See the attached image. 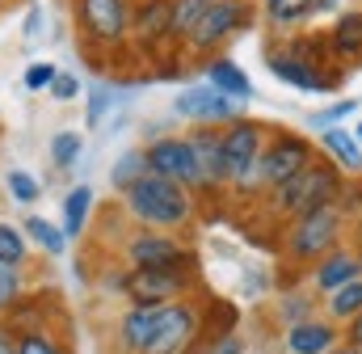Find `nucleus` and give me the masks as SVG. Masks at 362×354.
<instances>
[{
    "label": "nucleus",
    "mask_w": 362,
    "mask_h": 354,
    "mask_svg": "<svg viewBox=\"0 0 362 354\" xmlns=\"http://www.w3.org/2000/svg\"><path fill=\"white\" fill-rule=\"evenodd\" d=\"M55 304H59L55 295H21V299L4 312L8 333L17 338V333H30V329H55V321H59V308H55Z\"/></svg>",
    "instance_id": "a211bd4d"
},
{
    "label": "nucleus",
    "mask_w": 362,
    "mask_h": 354,
    "mask_svg": "<svg viewBox=\"0 0 362 354\" xmlns=\"http://www.w3.org/2000/svg\"><path fill=\"white\" fill-rule=\"evenodd\" d=\"M38 25H42V8L34 4V8H30V17H25V38H34V30H38Z\"/></svg>",
    "instance_id": "a19ab883"
},
{
    "label": "nucleus",
    "mask_w": 362,
    "mask_h": 354,
    "mask_svg": "<svg viewBox=\"0 0 362 354\" xmlns=\"http://www.w3.org/2000/svg\"><path fill=\"white\" fill-rule=\"evenodd\" d=\"M30 241H25V232L17 228V224H4L0 219V262H8V266H21L25 270V262H30Z\"/></svg>",
    "instance_id": "c756f323"
},
{
    "label": "nucleus",
    "mask_w": 362,
    "mask_h": 354,
    "mask_svg": "<svg viewBox=\"0 0 362 354\" xmlns=\"http://www.w3.org/2000/svg\"><path fill=\"white\" fill-rule=\"evenodd\" d=\"M110 101H114V88L110 85H97L89 88V110H85V118H89V127H101V118L110 114Z\"/></svg>",
    "instance_id": "c9c22d12"
},
{
    "label": "nucleus",
    "mask_w": 362,
    "mask_h": 354,
    "mask_svg": "<svg viewBox=\"0 0 362 354\" xmlns=\"http://www.w3.org/2000/svg\"><path fill=\"white\" fill-rule=\"evenodd\" d=\"M341 342L346 338L329 316H312V321L286 329V354H333Z\"/></svg>",
    "instance_id": "f3484780"
},
{
    "label": "nucleus",
    "mask_w": 362,
    "mask_h": 354,
    "mask_svg": "<svg viewBox=\"0 0 362 354\" xmlns=\"http://www.w3.org/2000/svg\"><path fill=\"white\" fill-rule=\"evenodd\" d=\"M325 316H329L333 325H350L354 316H362V278L350 282V287H341V291H333V295L325 299Z\"/></svg>",
    "instance_id": "a878e982"
},
{
    "label": "nucleus",
    "mask_w": 362,
    "mask_h": 354,
    "mask_svg": "<svg viewBox=\"0 0 362 354\" xmlns=\"http://www.w3.org/2000/svg\"><path fill=\"white\" fill-rule=\"evenodd\" d=\"M122 262L131 270H189L198 274V253L177 232H135L122 241Z\"/></svg>",
    "instance_id": "423d86ee"
},
{
    "label": "nucleus",
    "mask_w": 362,
    "mask_h": 354,
    "mask_svg": "<svg viewBox=\"0 0 362 354\" xmlns=\"http://www.w3.org/2000/svg\"><path fill=\"white\" fill-rule=\"evenodd\" d=\"M21 232H25V241H30L34 249H42L47 258H59V253L68 249L64 228H59V224H51V219H42V215H30V219L21 224Z\"/></svg>",
    "instance_id": "5701e85b"
},
{
    "label": "nucleus",
    "mask_w": 362,
    "mask_h": 354,
    "mask_svg": "<svg viewBox=\"0 0 362 354\" xmlns=\"http://www.w3.org/2000/svg\"><path fill=\"white\" fill-rule=\"evenodd\" d=\"M358 278H362V253L358 249H350V245L333 249L329 258H320V262L312 266V291H320L325 299H329L333 291L358 282Z\"/></svg>",
    "instance_id": "2eb2a0df"
},
{
    "label": "nucleus",
    "mask_w": 362,
    "mask_h": 354,
    "mask_svg": "<svg viewBox=\"0 0 362 354\" xmlns=\"http://www.w3.org/2000/svg\"><path fill=\"white\" fill-rule=\"evenodd\" d=\"M0 354H13V333H8L4 321H0Z\"/></svg>",
    "instance_id": "79ce46f5"
},
{
    "label": "nucleus",
    "mask_w": 362,
    "mask_h": 354,
    "mask_svg": "<svg viewBox=\"0 0 362 354\" xmlns=\"http://www.w3.org/2000/svg\"><path fill=\"white\" fill-rule=\"evenodd\" d=\"M270 144V131L253 118H236L223 127V181L232 190H249L253 185V173H257V161Z\"/></svg>",
    "instance_id": "39448f33"
},
{
    "label": "nucleus",
    "mask_w": 362,
    "mask_h": 354,
    "mask_svg": "<svg viewBox=\"0 0 362 354\" xmlns=\"http://www.w3.org/2000/svg\"><path fill=\"white\" fill-rule=\"evenodd\" d=\"M341 338H346V346H354V350H362V316H354V321L346 325V333H341Z\"/></svg>",
    "instance_id": "ea45409f"
},
{
    "label": "nucleus",
    "mask_w": 362,
    "mask_h": 354,
    "mask_svg": "<svg viewBox=\"0 0 362 354\" xmlns=\"http://www.w3.org/2000/svg\"><path fill=\"white\" fill-rule=\"evenodd\" d=\"M266 64L278 81H286L299 93H329V81L320 76V68L303 55H291V51H266Z\"/></svg>",
    "instance_id": "6ab92c4d"
},
{
    "label": "nucleus",
    "mask_w": 362,
    "mask_h": 354,
    "mask_svg": "<svg viewBox=\"0 0 362 354\" xmlns=\"http://www.w3.org/2000/svg\"><path fill=\"white\" fill-rule=\"evenodd\" d=\"M21 295H25V270L0 262V321H4V312H8Z\"/></svg>",
    "instance_id": "2f4dec72"
},
{
    "label": "nucleus",
    "mask_w": 362,
    "mask_h": 354,
    "mask_svg": "<svg viewBox=\"0 0 362 354\" xmlns=\"http://www.w3.org/2000/svg\"><path fill=\"white\" fill-rule=\"evenodd\" d=\"M333 354H362V350H354V346H346V342H341V346H337Z\"/></svg>",
    "instance_id": "c03bdc74"
},
{
    "label": "nucleus",
    "mask_w": 362,
    "mask_h": 354,
    "mask_svg": "<svg viewBox=\"0 0 362 354\" xmlns=\"http://www.w3.org/2000/svg\"><path fill=\"white\" fill-rule=\"evenodd\" d=\"M341 8V0H316V13H337Z\"/></svg>",
    "instance_id": "37998d69"
},
{
    "label": "nucleus",
    "mask_w": 362,
    "mask_h": 354,
    "mask_svg": "<svg viewBox=\"0 0 362 354\" xmlns=\"http://www.w3.org/2000/svg\"><path fill=\"white\" fill-rule=\"evenodd\" d=\"M337 198H341V173H337L333 161H320V156L303 173H295L278 190H270L274 211L286 215V219H299V215H312L320 207H333Z\"/></svg>",
    "instance_id": "f03ea898"
},
{
    "label": "nucleus",
    "mask_w": 362,
    "mask_h": 354,
    "mask_svg": "<svg viewBox=\"0 0 362 354\" xmlns=\"http://www.w3.org/2000/svg\"><path fill=\"white\" fill-rule=\"evenodd\" d=\"M329 47L337 55H362V13H341L333 34H329Z\"/></svg>",
    "instance_id": "bb28decb"
},
{
    "label": "nucleus",
    "mask_w": 362,
    "mask_h": 354,
    "mask_svg": "<svg viewBox=\"0 0 362 354\" xmlns=\"http://www.w3.org/2000/svg\"><path fill=\"white\" fill-rule=\"evenodd\" d=\"M169 304H127L114 321V346L118 354H144V346L152 342L156 325L165 321Z\"/></svg>",
    "instance_id": "ddd939ff"
},
{
    "label": "nucleus",
    "mask_w": 362,
    "mask_h": 354,
    "mask_svg": "<svg viewBox=\"0 0 362 354\" xmlns=\"http://www.w3.org/2000/svg\"><path fill=\"white\" fill-rule=\"evenodd\" d=\"M144 152H148V173L169 177V181L185 185L189 194H194V190H202L198 161H194V148H189V139H185V135H165V139H152Z\"/></svg>",
    "instance_id": "9d476101"
},
{
    "label": "nucleus",
    "mask_w": 362,
    "mask_h": 354,
    "mask_svg": "<svg viewBox=\"0 0 362 354\" xmlns=\"http://www.w3.org/2000/svg\"><path fill=\"white\" fill-rule=\"evenodd\" d=\"M131 13H135V0H72V17H76L85 47L110 51V55L127 47Z\"/></svg>",
    "instance_id": "20e7f679"
},
{
    "label": "nucleus",
    "mask_w": 362,
    "mask_h": 354,
    "mask_svg": "<svg viewBox=\"0 0 362 354\" xmlns=\"http://www.w3.org/2000/svg\"><path fill=\"white\" fill-rule=\"evenodd\" d=\"M341 232H346V211L333 202V207H320L312 215H299L286 224V236H282V253L299 266H316L320 258H329L333 249H341Z\"/></svg>",
    "instance_id": "7ed1b4c3"
},
{
    "label": "nucleus",
    "mask_w": 362,
    "mask_h": 354,
    "mask_svg": "<svg viewBox=\"0 0 362 354\" xmlns=\"http://www.w3.org/2000/svg\"><path fill=\"white\" fill-rule=\"evenodd\" d=\"M202 72H206V85L219 88L223 97H232V101H253V81H249V72H245L236 59L211 55V59L202 64Z\"/></svg>",
    "instance_id": "aec40b11"
},
{
    "label": "nucleus",
    "mask_w": 362,
    "mask_h": 354,
    "mask_svg": "<svg viewBox=\"0 0 362 354\" xmlns=\"http://www.w3.org/2000/svg\"><path fill=\"white\" fill-rule=\"evenodd\" d=\"M139 177H148V152L144 148H127L114 165H110V185L122 194V190H131Z\"/></svg>",
    "instance_id": "393cba45"
},
{
    "label": "nucleus",
    "mask_w": 362,
    "mask_h": 354,
    "mask_svg": "<svg viewBox=\"0 0 362 354\" xmlns=\"http://www.w3.org/2000/svg\"><path fill=\"white\" fill-rule=\"evenodd\" d=\"M173 114L189 118L194 127H228V122L240 118V105L202 81V85H189L173 97Z\"/></svg>",
    "instance_id": "9b49d317"
},
{
    "label": "nucleus",
    "mask_w": 362,
    "mask_h": 354,
    "mask_svg": "<svg viewBox=\"0 0 362 354\" xmlns=\"http://www.w3.org/2000/svg\"><path fill=\"white\" fill-rule=\"evenodd\" d=\"M316 13V0H266V21L270 25H299Z\"/></svg>",
    "instance_id": "c85d7f7f"
},
{
    "label": "nucleus",
    "mask_w": 362,
    "mask_h": 354,
    "mask_svg": "<svg viewBox=\"0 0 362 354\" xmlns=\"http://www.w3.org/2000/svg\"><path fill=\"white\" fill-rule=\"evenodd\" d=\"M198 342H202V308L194 299H177V304L165 308V321L156 325L144 354H185Z\"/></svg>",
    "instance_id": "1a4fd4ad"
},
{
    "label": "nucleus",
    "mask_w": 362,
    "mask_h": 354,
    "mask_svg": "<svg viewBox=\"0 0 362 354\" xmlns=\"http://www.w3.org/2000/svg\"><path fill=\"white\" fill-rule=\"evenodd\" d=\"M13 354H76L59 329H30L13 338Z\"/></svg>",
    "instance_id": "b1692460"
},
{
    "label": "nucleus",
    "mask_w": 362,
    "mask_h": 354,
    "mask_svg": "<svg viewBox=\"0 0 362 354\" xmlns=\"http://www.w3.org/2000/svg\"><path fill=\"white\" fill-rule=\"evenodd\" d=\"M131 38H135V47H144V51H156V47H165V42H177V30H173V0H135Z\"/></svg>",
    "instance_id": "4468645a"
},
{
    "label": "nucleus",
    "mask_w": 362,
    "mask_h": 354,
    "mask_svg": "<svg viewBox=\"0 0 362 354\" xmlns=\"http://www.w3.org/2000/svg\"><path fill=\"white\" fill-rule=\"evenodd\" d=\"M4 4H8V0H0V8H4Z\"/></svg>",
    "instance_id": "de8ad7c7"
},
{
    "label": "nucleus",
    "mask_w": 362,
    "mask_h": 354,
    "mask_svg": "<svg viewBox=\"0 0 362 354\" xmlns=\"http://www.w3.org/2000/svg\"><path fill=\"white\" fill-rule=\"evenodd\" d=\"M245 350H249V342L240 333H223V338H206L202 342V354H245Z\"/></svg>",
    "instance_id": "e433bc0d"
},
{
    "label": "nucleus",
    "mask_w": 362,
    "mask_h": 354,
    "mask_svg": "<svg viewBox=\"0 0 362 354\" xmlns=\"http://www.w3.org/2000/svg\"><path fill=\"white\" fill-rule=\"evenodd\" d=\"M253 21V4L249 0H215L211 4V13L181 38V47L189 51V55H206L211 59V51H219L236 30H245Z\"/></svg>",
    "instance_id": "0eeeda50"
},
{
    "label": "nucleus",
    "mask_w": 362,
    "mask_h": 354,
    "mask_svg": "<svg viewBox=\"0 0 362 354\" xmlns=\"http://www.w3.org/2000/svg\"><path fill=\"white\" fill-rule=\"evenodd\" d=\"M316 304H312V295L308 291H291V295H282V304H278V316L286 321V329L291 325H303V321H312L316 312H312Z\"/></svg>",
    "instance_id": "72a5a7b5"
},
{
    "label": "nucleus",
    "mask_w": 362,
    "mask_h": 354,
    "mask_svg": "<svg viewBox=\"0 0 362 354\" xmlns=\"http://www.w3.org/2000/svg\"><path fill=\"white\" fill-rule=\"evenodd\" d=\"M354 110H358V101H341V105H329L325 114H312L308 122H312V127H325V131H329V127H337L341 118H350Z\"/></svg>",
    "instance_id": "4c0bfd02"
},
{
    "label": "nucleus",
    "mask_w": 362,
    "mask_h": 354,
    "mask_svg": "<svg viewBox=\"0 0 362 354\" xmlns=\"http://www.w3.org/2000/svg\"><path fill=\"white\" fill-rule=\"evenodd\" d=\"M320 144H325V152L333 156V165H341L346 173H358L362 169V148H358V139H354V131L329 127V131L320 135Z\"/></svg>",
    "instance_id": "412c9836"
},
{
    "label": "nucleus",
    "mask_w": 362,
    "mask_h": 354,
    "mask_svg": "<svg viewBox=\"0 0 362 354\" xmlns=\"http://www.w3.org/2000/svg\"><path fill=\"white\" fill-rule=\"evenodd\" d=\"M354 139H358V148H362V122H358V127H354Z\"/></svg>",
    "instance_id": "a18cd8bd"
},
{
    "label": "nucleus",
    "mask_w": 362,
    "mask_h": 354,
    "mask_svg": "<svg viewBox=\"0 0 362 354\" xmlns=\"http://www.w3.org/2000/svg\"><path fill=\"white\" fill-rule=\"evenodd\" d=\"M76 93H81V81H76L72 72H59V76H55V85H51V97H55V101H72Z\"/></svg>",
    "instance_id": "58836bf2"
},
{
    "label": "nucleus",
    "mask_w": 362,
    "mask_h": 354,
    "mask_svg": "<svg viewBox=\"0 0 362 354\" xmlns=\"http://www.w3.org/2000/svg\"><path fill=\"white\" fill-rule=\"evenodd\" d=\"M185 139H189V148H194L202 190H219V185H228V181H223V127H194Z\"/></svg>",
    "instance_id": "dca6fc26"
},
{
    "label": "nucleus",
    "mask_w": 362,
    "mask_h": 354,
    "mask_svg": "<svg viewBox=\"0 0 362 354\" xmlns=\"http://www.w3.org/2000/svg\"><path fill=\"white\" fill-rule=\"evenodd\" d=\"M189 291H194L189 270H131L127 274L131 304H177V299H189Z\"/></svg>",
    "instance_id": "f8f14e48"
},
{
    "label": "nucleus",
    "mask_w": 362,
    "mask_h": 354,
    "mask_svg": "<svg viewBox=\"0 0 362 354\" xmlns=\"http://www.w3.org/2000/svg\"><path fill=\"white\" fill-rule=\"evenodd\" d=\"M4 190H8L13 202H21V207H30V202L42 198V181L34 173H25V169H8V173H4Z\"/></svg>",
    "instance_id": "7c9ffc66"
},
{
    "label": "nucleus",
    "mask_w": 362,
    "mask_h": 354,
    "mask_svg": "<svg viewBox=\"0 0 362 354\" xmlns=\"http://www.w3.org/2000/svg\"><path fill=\"white\" fill-rule=\"evenodd\" d=\"M89 211H93V190L89 185H72V190L64 194V224H59L68 241H81Z\"/></svg>",
    "instance_id": "4be33fe9"
},
{
    "label": "nucleus",
    "mask_w": 362,
    "mask_h": 354,
    "mask_svg": "<svg viewBox=\"0 0 362 354\" xmlns=\"http://www.w3.org/2000/svg\"><path fill=\"white\" fill-rule=\"evenodd\" d=\"M47 152H51L55 169H72L81 161V152H85V135L81 131H55L51 144H47Z\"/></svg>",
    "instance_id": "cd10ccee"
},
{
    "label": "nucleus",
    "mask_w": 362,
    "mask_h": 354,
    "mask_svg": "<svg viewBox=\"0 0 362 354\" xmlns=\"http://www.w3.org/2000/svg\"><path fill=\"white\" fill-rule=\"evenodd\" d=\"M122 211L148 232H181L194 224V194L169 177H139L131 190H122Z\"/></svg>",
    "instance_id": "f257e3e1"
},
{
    "label": "nucleus",
    "mask_w": 362,
    "mask_h": 354,
    "mask_svg": "<svg viewBox=\"0 0 362 354\" xmlns=\"http://www.w3.org/2000/svg\"><path fill=\"white\" fill-rule=\"evenodd\" d=\"M55 76H59V68L55 64H47V59H34V64H25V76H21V85L30 88V93H51V85H55Z\"/></svg>",
    "instance_id": "f704fd0d"
},
{
    "label": "nucleus",
    "mask_w": 362,
    "mask_h": 354,
    "mask_svg": "<svg viewBox=\"0 0 362 354\" xmlns=\"http://www.w3.org/2000/svg\"><path fill=\"white\" fill-rule=\"evenodd\" d=\"M316 161V148L312 139H299V135H274L257 161V173L249 190H278L282 181H291L295 173H303L308 165Z\"/></svg>",
    "instance_id": "6e6552de"
},
{
    "label": "nucleus",
    "mask_w": 362,
    "mask_h": 354,
    "mask_svg": "<svg viewBox=\"0 0 362 354\" xmlns=\"http://www.w3.org/2000/svg\"><path fill=\"white\" fill-rule=\"evenodd\" d=\"M211 4H215V0H173V30H177V42L211 13Z\"/></svg>",
    "instance_id": "473e14b6"
},
{
    "label": "nucleus",
    "mask_w": 362,
    "mask_h": 354,
    "mask_svg": "<svg viewBox=\"0 0 362 354\" xmlns=\"http://www.w3.org/2000/svg\"><path fill=\"white\" fill-rule=\"evenodd\" d=\"M185 354H202V342H198V346H194V350H185Z\"/></svg>",
    "instance_id": "49530a36"
}]
</instances>
